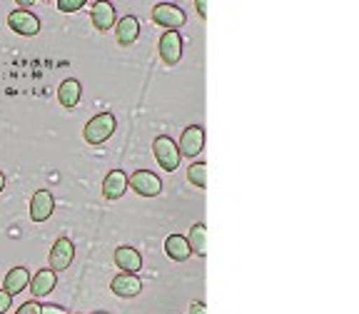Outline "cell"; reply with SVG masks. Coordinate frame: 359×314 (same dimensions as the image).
<instances>
[{
    "mask_svg": "<svg viewBox=\"0 0 359 314\" xmlns=\"http://www.w3.org/2000/svg\"><path fill=\"white\" fill-rule=\"evenodd\" d=\"M112 132H115V115L112 112H100L85 125L83 137L88 145H102L107 137H112Z\"/></svg>",
    "mask_w": 359,
    "mask_h": 314,
    "instance_id": "obj_1",
    "label": "cell"
},
{
    "mask_svg": "<svg viewBox=\"0 0 359 314\" xmlns=\"http://www.w3.org/2000/svg\"><path fill=\"white\" fill-rule=\"evenodd\" d=\"M152 152H155V160L160 163V168L172 172V170L180 168V147L172 142V137L163 135L152 142Z\"/></svg>",
    "mask_w": 359,
    "mask_h": 314,
    "instance_id": "obj_2",
    "label": "cell"
},
{
    "mask_svg": "<svg viewBox=\"0 0 359 314\" xmlns=\"http://www.w3.org/2000/svg\"><path fill=\"white\" fill-rule=\"evenodd\" d=\"M130 187L142 197H157L163 192V182L150 170H137V172L130 175Z\"/></svg>",
    "mask_w": 359,
    "mask_h": 314,
    "instance_id": "obj_3",
    "label": "cell"
},
{
    "mask_svg": "<svg viewBox=\"0 0 359 314\" xmlns=\"http://www.w3.org/2000/svg\"><path fill=\"white\" fill-rule=\"evenodd\" d=\"M152 20L157 22V25H163V28H180V25H185V11L177 6H172V3H157L155 8H152Z\"/></svg>",
    "mask_w": 359,
    "mask_h": 314,
    "instance_id": "obj_4",
    "label": "cell"
},
{
    "mask_svg": "<svg viewBox=\"0 0 359 314\" xmlns=\"http://www.w3.org/2000/svg\"><path fill=\"white\" fill-rule=\"evenodd\" d=\"M8 28L15 30L18 35H25V38H33V35L40 33V20L33 15L30 11H13L8 15Z\"/></svg>",
    "mask_w": 359,
    "mask_h": 314,
    "instance_id": "obj_5",
    "label": "cell"
},
{
    "mask_svg": "<svg viewBox=\"0 0 359 314\" xmlns=\"http://www.w3.org/2000/svg\"><path fill=\"white\" fill-rule=\"evenodd\" d=\"M73 257H75V247H73V242L67 240V237H60V240H57L55 245H53L48 262H50V269H53V272H62V269H67L70 264H73Z\"/></svg>",
    "mask_w": 359,
    "mask_h": 314,
    "instance_id": "obj_6",
    "label": "cell"
},
{
    "mask_svg": "<svg viewBox=\"0 0 359 314\" xmlns=\"http://www.w3.org/2000/svg\"><path fill=\"white\" fill-rule=\"evenodd\" d=\"M53 212H55V197H53L50 190H38L30 200V217L33 222H45L50 219Z\"/></svg>",
    "mask_w": 359,
    "mask_h": 314,
    "instance_id": "obj_7",
    "label": "cell"
},
{
    "mask_svg": "<svg viewBox=\"0 0 359 314\" xmlns=\"http://www.w3.org/2000/svg\"><path fill=\"white\" fill-rule=\"evenodd\" d=\"M160 57H163L165 65H177L180 57H182V38H180L177 30H168V33L160 38Z\"/></svg>",
    "mask_w": 359,
    "mask_h": 314,
    "instance_id": "obj_8",
    "label": "cell"
},
{
    "mask_svg": "<svg viewBox=\"0 0 359 314\" xmlns=\"http://www.w3.org/2000/svg\"><path fill=\"white\" fill-rule=\"evenodd\" d=\"M205 147V130L200 125H190L180 137V155L185 157H197Z\"/></svg>",
    "mask_w": 359,
    "mask_h": 314,
    "instance_id": "obj_9",
    "label": "cell"
},
{
    "mask_svg": "<svg viewBox=\"0 0 359 314\" xmlns=\"http://www.w3.org/2000/svg\"><path fill=\"white\" fill-rule=\"evenodd\" d=\"M128 187H130V177L123 170H110L107 177L102 179V195H105L107 200H120Z\"/></svg>",
    "mask_w": 359,
    "mask_h": 314,
    "instance_id": "obj_10",
    "label": "cell"
},
{
    "mask_svg": "<svg viewBox=\"0 0 359 314\" xmlns=\"http://www.w3.org/2000/svg\"><path fill=\"white\" fill-rule=\"evenodd\" d=\"M57 285V272L53 269H38L33 277H30V292H33V297H48Z\"/></svg>",
    "mask_w": 359,
    "mask_h": 314,
    "instance_id": "obj_11",
    "label": "cell"
},
{
    "mask_svg": "<svg viewBox=\"0 0 359 314\" xmlns=\"http://www.w3.org/2000/svg\"><path fill=\"white\" fill-rule=\"evenodd\" d=\"M137 35H140V20H137L135 15L120 18V22L115 25V38H118V45L128 48V45H133L135 40H137Z\"/></svg>",
    "mask_w": 359,
    "mask_h": 314,
    "instance_id": "obj_12",
    "label": "cell"
},
{
    "mask_svg": "<svg viewBox=\"0 0 359 314\" xmlns=\"http://www.w3.org/2000/svg\"><path fill=\"white\" fill-rule=\"evenodd\" d=\"M115 264L123 269L125 275H135L142 269V257L135 247H118L115 250Z\"/></svg>",
    "mask_w": 359,
    "mask_h": 314,
    "instance_id": "obj_13",
    "label": "cell"
},
{
    "mask_svg": "<svg viewBox=\"0 0 359 314\" xmlns=\"http://www.w3.org/2000/svg\"><path fill=\"white\" fill-rule=\"evenodd\" d=\"M90 18H93V25H95L100 33L102 30H110L112 25H115V6L107 3V0H97L95 6H93Z\"/></svg>",
    "mask_w": 359,
    "mask_h": 314,
    "instance_id": "obj_14",
    "label": "cell"
},
{
    "mask_svg": "<svg viewBox=\"0 0 359 314\" xmlns=\"http://www.w3.org/2000/svg\"><path fill=\"white\" fill-rule=\"evenodd\" d=\"M112 292L118 294V297H125V299H130V297H137L142 292V282L137 280L135 275H118L115 280H112Z\"/></svg>",
    "mask_w": 359,
    "mask_h": 314,
    "instance_id": "obj_15",
    "label": "cell"
},
{
    "mask_svg": "<svg viewBox=\"0 0 359 314\" xmlns=\"http://www.w3.org/2000/svg\"><path fill=\"white\" fill-rule=\"evenodd\" d=\"M25 287H30V272L25 267H13L6 275V280H3V289H6L11 297L13 294H20Z\"/></svg>",
    "mask_w": 359,
    "mask_h": 314,
    "instance_id": "obj_16",
    "label": "cell"
},
{
    "mask_svg": "<svg viewBox=\"0 0 359 314\" xmlns=\"http://www.w3.org/2000/svg\"><path fill=\"white\" fill-rule=\"evenodd\" d=\"M80 95H83V85L73 78L62 80L60 88H57V100H60L62 107H75L80 102Z\"/></svg>",
    "mask_w": 359,
    "mask_h": 314,
    "instance_id": "obj_17",
    "label": "cell"
},
{
    "mask_svg": "<svg viewBox=\"0 0 359 314\" xmlns=\"http://www.w3.org/2000/svg\"><path fill=\"white\" fill-rule=\"evenodd\" d=\"M165 252H168V257L175 259V262H185V259L192 254V250H190V242H187V237L170 235L168 240H165Z\"/></svg>",
    "mask_w": 359,
    "mask_h": 314,
    "instance_id": "obj_18",
    "label": "cell"
},
{
    "mask_svg": "<svg viewBox=\"0 0 359 314\" xmlns=\"http://www.w3.org/2000/svg\"><path fill=\"white\" fill-rule=\"evenodd\" d=\"M187 242H190V250H192V252L200 254V257H205V254H208V227H205L202 222L192 224Z\"/></svg>",
    "mask_w": 359,
    "mask_h": 314,
    "instance_id": "obj_19",
    "label": "cell"
},
{
    "mask_svg": "<svg viewBox=\"0 0 359 314\" xmlns=\"http://www.w3.org/2000/svg\"><path fill=\"white\" fill-rule=\"evenodd\" d=\"M187 179H190L195 187H208V165L205 163H192L187 168Z\"/></svg>",
    "mask_w": 359,
    "mask_h": 314,
    "instance_id": "obj_20",
    "label": "cell"
},
{
    "mask_svg": "<svg viewBox=\"0 0 359 314\" xmlns=\"http://www.w3.org/2000/svg\"><path fill=\"white\" fill-rule=\"evenodd\" d=\"M85 6V0H57V11L62 13H75Z\"/></svg>",
    "mask_w": 359,
    "mask_h": 314,
    "instance_id": "obj_21",
    "label": "cell"
},
{
    "mask_svg": "<svg viewBox=\"0 0 359 314\" xmlns=\"http://www.w3.org/2000/svg\"><path fill=\"white\" fill-rule=\"evenodd\" d=\"M40 314H67L60 304H40Z\"/></svg>",
    "mask_w": 359,
    "mask_h": 314,
    "instance_id": "obj_22",
    "label": "cell"
},
{
    "mask_svg": "<svg viewBox=\"0 0 359 314\" xmlns=\"http://www.w3.org/2000/svg\"><path fill=\"white\" fill-rule=\"evenodd\" d=\"M15 314H40V304L38 302H25V304H20V309H18Z\"/></svg>",
    "mask_w": 359,
    "mask_h": 314,
    "instance_id": "obj_23",
    "label": "cell"
},
{
    "mask_svg": "<svg viewBox=\"0 0 359 314\" xmlns=\"http://www.w3.org/2000/svg\"><path fill=\"white\" fill-rule=\"evenodd\" d=\"M11 304H13V297L6 289H0V314H6L8 309H11Z\"/></svg>",
    "mask_w": 359,
    "mask_h": 314,
    "instance_id": "obj_24",
    "label": "cell"
},
{
    "mask_svg": "<svg viewBox=\"0 0 359 314\" xmlns=\"http://www.w3.org/2000/svg\"><path fill=\"white\" fill-rule=\"evenodd\" d=\"M190 314H208V304H205V302H192L190 304Z\"/></svg>",
    "mask_w": 359,
    "mask_h": 314,
    "instance_id": "obj_25",
    "label": "cell"
},
{
    "mask_svg": "<svg viewBox=\"0 0 359 314\" xmlns=\"http://www.w3.org/2000/svg\"><path fill=\"white\" fill-rule=\"evenodd\" d=\"M195 8H197V13H200L202 18L208 15V3H205V0H197V3H195Z\"/></svg>",
    "mask_w": 359,
    "mask_h": 314,
    "instance_id": "obj_26",
    "label": "cell"
},
{
    "mask_svg": "<svg viewBox=\"0 0 359 314\" xmlns=\"http://www.w3.org/2000/svg\"><path fill=\"white\" fill-rule=\"evenodd\" d=\"M3 190H6V175L0 172V192H3Z\"/></svg>",
    "mask_w": 359,
    "mask_h": 314,
    "instance_id": "obj_27",
    "label": "cell"
},
{
    "mask_svg": "<svg viewBox=\"0 0 359 314\" xmlns=\"http://www.w3.org/2000/svg\"><path fill=\"white\" fill-rule=\"evenodd\" d=\"M95 314H107V312H95Z\"/></svg>",
    "mask_w": 359,
    "mask_h": 314,
    "instance_id": "obj_28",
    "label": "cell"
}]
</instances>
